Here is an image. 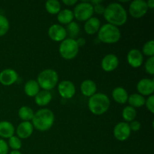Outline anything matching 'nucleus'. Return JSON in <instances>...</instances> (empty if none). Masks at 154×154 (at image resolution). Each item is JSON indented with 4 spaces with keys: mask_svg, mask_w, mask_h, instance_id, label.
<instances>
[{
    "mask_svg": "<svg viewBox=\"0 0 154 154\" xmlns=\"http://www.w3.org/2000/svg\"><path fill=\"white\" fill-rule=\"evenodd\" d=\"M146 2H147V5L148 9L154 8V0H148V1Z\"/></svg>",
    "mask_w": 154,
    "mask_h": 154,
    "instance_id": "39",
    "label": "nucleus"
},
{
    "mask_svg": "<svg viewBox=\"0 0 154 154\" xmlns=\"http://www.w3.org/2000/svg\"><path fill=\"white\" fill-rule=\"evenodd\" d=\"M121 32L118 27L107 23L102 26L98 32V38L105 44H115L120 41Z\"/></svg>",
    "mask_w": 154,
    "mask_h": 154,
    "instance_id": "4",
    "label": "nucleus"
},
{
    "mask_svg": "<svg viewBox=\"0 0 154 154\" xmlns=\"http://www.w3.org/2000/svg\"><path fill=\"white\" fill-rule=\"evenodd\" d=\"M129 128H130L131 131H134V132H137V131L140 130L141 129V123L138 120H133V121L130 122V123L129 124Z\"/></svg>",
    "mask_w": 154,
    "mask_h": 154,
    "instance_id": "35",
    "label": "nucleus"
},
{
    "mask_svg": "<svg viewBox=\"0 0 154 154\" xmlns=\"http://www.w3.org/2000/svg\"><path fill=\"white\" fill-rule=\"evenodd\" d=\"M45 9L50 14H58L61 11V5L57 0H48L45 3Z\"/></svg>",
    "mask_w": 154,
    "mask_h": 154,
    "instance_id": "26",
    "label": "nucleus"
},
{
    "mask_svg": "<svg viewBox=\"0 0 154 154\" xmlns=\"http://www.w3.org/2000/svg\"><path fill=\"white\" fill-rule=\"evenodd\" d=\"M112 97L116 102L123 105V104L127 102L129 95H128L126 89L121 87H118L114 88L112 91Z\"/></svg>",
    "mask_w": 154,
    "mask_h": 154,
    "instance_id": "19",
    "label": "nucleus"
},
{
    "mask_svg": "<svg viewBox=\"0 0 154 154\" xmlns=\"http://www.w3.org/2000/svg\"><path fill=\"white\" fill-rule=\"evenodd\" d=\"M127 62L132 68L141 67L144 62V57L142 53L137 49H132L127 54Z\"/></svg>",
    "mask_w": 154,
    "mask_h": 154,
    "instance_id": "15",
    "label": "nucleus"
},
{
    "mask_svg": "<svg viewBox=\"0 0 154 154\" xmlns=\"http://www.w3.org/2000/svg\"><path fill=\"white\" fill-rule=\"evenodd\" d=\"M33 129H34V127H33L32 123L23 121L17 127L16 132L18 138L26 139V138H28L31 136L33 132Z\"/></svg>",
    "mask_w": 154,
    "mask_h": 154,
    "instance_id": "16",
    "label": "nucleus"
},
{
    "mask_svg": "<svg viewBox=\"0 0 154 154\" xmlns=\"http://www.w3.org/2000/svg\"><path fill=\"white\" fill-rule=\"evenodd\" d=\"M144 105L147 107V110L150 111V113L153 114L154 113V96L151 95V96H148L147 99H145V103Z\"/></svg>",
    "mask_w": 154,
    "mask_h": 154,
    "instance_id": "33",
    "label": "nucleus"
},
{
    "mask_svg": "<svg viewBox=\"0 0 154 154\" xmlns=\"http://www.w3.org/2000/svg\"><path fill=\"white\" fill-rule=\"evenodd\" d=\"M73 11H72L69 9H63L60 11L57 14V20L61 24H66L72 23L74 19Z\"/></svg>",
    "mask_w": 154,
    "mask_h": 154,
    "instance_id": "23",
    "label": "nucleus"
},
{
    "mask_svg": "<svg viewBox=\"0 0 154 154\" xmlns=\"http://www.w3.org/2000/svg\"><path fill=\"white\" fill-rule=\"evenodd\" d=\"M8 147L13 150H19L22 147V141L17 136L13 135L8 140Z\"/></svg>",
    "mask_w": 154,
    "mask_h": 154,
    "instance_id": "31",
    "label": "nucleus"
},
{
    "mask_svg": "<svg viewBox=\"0 0 154 154\" xmlns=\"http://www.w3.org/2000/svg\"><path fill=\"white\" fill-rule=\"evenodd\" d=\"M10 154H22V153H21V152L19 151V150H12V151L10 153Z\"/></svg>",
    "mask_w": 154,
    "mask_h": 154,
    "instance_id": "40",
    "label": "nucleus"
},
{
    "mask_svg": "<svg viewBox=\"0 0 154 154\" xmlns=\"http://www.w3.org/2000/svg\"><path fill=\"white\" fill-rule=\"evenodd\" d=\"M97 87L96 83L92 80H85L81 84V93L84 96L91 97L94 94H96Z\"/></svg>",
    "mask_w": 154,
    "mask_h": 154,
    "instance_id": "18",
    "label": "nucleus"
},
{
    "mask_svg": "<svg viewBox=\"0 0 154 154\" xmlns=\"http://www.w3.org/2000/svg\"><path fill=\"white\" fill-rule=\"evenodd\" d=\"M93 6L90 2L84 1L77 5L74 8V17L78 21H87L93 17Z\"/></svg>",
    "mask_w": 154,
    "mask_h": 154,
    "instance_id": "7",
    "label": "nucleus"
},
{
    "mask_svg": "<svg viewBox=\"0 0 154 154\" xmlns=\"http://www.w3.org/2000/svg\"><path fill=\"white\" fill-rule=\"evenodd\" d=\"M131 130L129 123L126 122H120L114 128V135L117 140L120 141H126L130 137Z\"/></svg>",
    "mask_w": 154,
    "mask_h": 154,
    "instance_id": "9",
    "label": "nucleus"
},
{
    "mask_svg": "<svg viewBox=\"0 0 154 154\" xmlns=\"http://www.w3.org/2000/svg\"><path fill=\"white\" fill-rule=\"evenodd\" d=\"M59 75L54 69H45L39 73L37 82L40 88L49 91L54 89L58 84Z\"/></svg>",
    "mask_w": 154,
    "mask_h": 154,
    "instance_id": "5",
    "label": "nucleus"
},
{
    "mask_svg": "<svg viewBox=\"0 0 154 154\" xmlns=\"http://www.w3.org/2000/svg\"><path fill=\"white\" fill-rule=\"evenodd\" d=\"M15 129L14 125L8 121L0 122V137L3 138H10L14 134Z\"/></svg>",
    "mask_w": 154,
    "mask_h": 154,
    "instance_id": "20",
    "label": "nucleus"
},
{
    "mask_svg": "<svg viewBox=\"0 0 154 154\" xmlns=\"http://www.w3.org/2000/svg\"><path fill=\"white\" fill-rule=\"evenodd\" d=\"M127 102H129V106L132 107V108H140V107L144 105L145 98L138 93H133V94L129 96Z\"/></svg>",
    "mask_w": 154,
    "mask_h": 154,
    "instance_id": "24",
    "label": "nucleus"
},
{
    "mask_svg": "<svg viewBox=\"0 0 154 154\" xmlns=\"http://www.w3.org/2000/svg\"><path fill=\"white\" fill-rule=\"evenodd\" d=\"M77 44H78V46L79 47H83L86 44V40L84 38H79L78 40H76Z\"/></svg>",
    "mask_w": 154,
    "mask_h": 154,
    "instance_id": "38",
    "label": "nucleus"
},
{
    "mask_svg": "<svg viewBox=\"0 0 154 154\" xmlns=\"http://www.w3.org/2000/svg\"><path fill=\"white\" fill-rule=\"evenodd\" d=\"M146 72L150 75H154V57H149L144 65Z\"/></svg>",
    "mask_w": 154,
    "mask_h": 154,
    "instance_id": "32",
    "label": "nucleus"
},
{
    "mask_svg": "<svg viewBox=\"0 0 154 154\" xmlns=\"http://www.w3.org/2000/svg\"><path fill=\"white\" fill-rule=\"evenodd\" d=\"M48 35L50 38L54 42H63L66 38L67 33L66 28L60 24H54L51 26L48 29Z\"/></svg>",
    "mask_w": 154,
    "mask_h": 154,
    "instance_id": "11",
    "label": "nucleus"
},
{
    "mask_svg": "<svg viewBox=\"0 0 154 154\" xmlns=\"http://www.w3.org/2000/svg\"><path fill=\"white\" fill-rule=\"evenodd\" d=\"M8 153V144L2 138H0V154Z\"/></svg>",
    "mask_w": 154,
    "mask_h": 154,
    "instance_id": "34",
    "label": "nucleus"
},
{
    "mask_svg": "<svg viewBox=\"0 0 154 154\" xmlns=\"http://www.w3.org/2000/svg\"><path fill=\"white\" fill-rule=\"evenodd\" d=\"M66 30L67 35H69L70 36L69 38L75 39L80 33V26L76 22L72 21V23H70L66 26Z\"/></svg>",
    "mask_w": 154,
    "mask_h": 154,
    "instance_id": "28",
    "label": "nucleus"
},
{
    "mask_svg": "<svg viewBox=\"0 0 154 154\" xmlns=\"http://www.w3.org/2000/svg\"><path fill=\"white\" fill-rule=\"evenodd\" d=\"M39 91H40V87L37 81L35 80H30L27 81L24 86V92L29 97H35Z\"/></svg>",
    "mask_w": 154,
    "mask_h": 154,
    "instance_id": "22",
    "label": "nucleus"
},
{
    "mask_svg": "<svg viewBox=\"0 0 154 154\" xmlns=\"http://www.w3.org/2000/svg\"><path fill=\"white\" fill-rule=\"evenodd\" d=\"M122 117H123V120L126 121V123H128V122L130 123V122L133 121L137 117L136 109L129 105L125 107L122 111Z\"/></svg>",
    "mask_w": 154,
    "mask_h": 154,
    "instance_id": "27",
    "label": "nucleus"
},
{
    "mask_svg": "<svg viewBox=\"0 0 154 154\" xmlns=\"http://www.w3.org/2000/svg\"><path fill=\"white\" fill-rule=\"evenodd\" d=\"M137 90L141 96H151L154 92V81L149 78H143L137 84Z\"/></svg>",
    "mask_w": 154,
    "mask_h": 154,
    "instance_id": "13",
    "label": "nucleus"
},
{
    "mask_svg": "<svg viewBox=\"0 0 154 154\" xmlns=\"http://www.w3.org/2000/svg\"><path fill=\"white\" fill-rule=\"evenodd\" d=\"M59 52L60 56L65 60H73L79 52V47L78 46L76 40L69 38L63 40L60 45Z\"/></svg>",
    "mask_w": 154,
    "mask_h": 154,
    "instance_id": "6",
    "label": "nucleus"
},
{
    "mask_svg": "<svg viewBox=\"0 0 154 154\" xmlns=\"http://www.w3.org/2000/svg\"><path fill=\"white\" fill-rule=\"evenodd\" d=\"M18 74L15 70L6 69L0 72V84L3 86H11L17 82Z\"/></svg>",
    "mask_w": 154,
    "mask_h": 154,
    "instance_id": "12",
    "label": "nucleus"
},
{
    "mask_svg": "<svg viewBox=\"0 0 154 154\" xmlns=\"http://www.w3.org/2000/svg\"><path fill=\"white\" fill-rule=\"evenodd\" d=\"M109 98L104 93H96L89 99V110L95 115H102L109 109Z\"/></svg>",
    "mask_w": 154,
    "mask_h": 154,
    "instance_id": "3",
    "label": "nucleus"
},
{
    "mask_svg": "<svg viewBox=\"0 0 154 154\" xmlns=\"http://www.w3.org/2000/svg\"><path fill=\"white\" fill-rule=\"evenodd\" d=\"M52 100V94L50 91L41 90L37 95L35 96V102L38 106L44 107L48 105Z\"/></svg>",
    "mask_w": 154,
    "mask_h": 154,
    "instance_id": "21",
    "label": "nucleus"
},
{
    "mask_svg": "<svg viewBox=\"0 0 154 154\" xmlns=\"http://www.w3.org/2000/svg\"><path fill=\"white\" fill-rule=\"evenodd\" d=\"M105 5H102V3L93 5V11H94V13L97 14H103L104 12H105Z\"/></svg>",
    "mask_w": 154,
    "mask_h": 154,
    "instance_id": "36",
    "label": "nucleus"
},
{
    "mask_svg": "<svg viewBox=\"0 0 154 154\" xmlns=\"http://www.w3.org/2000/svg\"><path fill=\"white\" fill-rule=\"evenodd\" d=\"M10 28L8 20L3 15L0 14V37L4 36L8 32Z\"/></svg>",
    "mask_w": 154,
    "mask_h": 154,
    "instance_id": "29",
    "label": "nucleus"
},
{
    "mask_svg": "<svg viewBox=\"0 0 154 154\" xmlns=\"http://www.w3.org/2000/svg\"><path fill=\"white\" fill-rule=\"evenodd\" d=\"M34 111L28 106H22L18 111V116L23 121L29 122L34 117Z\"/></svg>",
    "mask_w": 154,
    "mask_h": 154,
    "instance_id": "25",
    "label": "nucleus"
},
{
    "mask_svg": "<svg viewBox=\"0 0 154 154\" xmlns=\"http://www.w3.org/2000/svg\"><path fill=\"white\" fill-rule=\"evenodd\" d=\"M55 120L54 114L48 108H42L35 113L32 120L33 127L41 132H45L53 126Z\"/></svg>",
    "mask_w": 154,
    "mask_h": 154,
    "instance_id": "2",
    "label": "nucleus"
},
{
    "mask_svg": "<svg viewBox=\"0 0 154 154\" xmlns=\"http://www.w3.org/2000/svg\"><path fill=\"white\" fill-rule=\"evenodd\" d=\"M58 91L62 98L66 99H70L74 97L76 93L75 86L72 81H63L59 84Z\"/></svg>",
    "mask_w": 154,
    "mask_h": 154,
    "instance_id": "10",
    "label": "nucleus"
},
{
    "mask_svg": "<svg viewBox=\"0 0 154 154\" xmlns=\"http://www.w3.org/2000/svg\"><path fill=\"white\" fill-rule=\"evenodd\" d=\"M103 16L108 23L117 27L124 25L128 17L126 9L118 2H112L106 6Z\"/></svg>",
    "mask_w": 154,
    "mask_h": 154,
    "instance_id": "1",
    "label": "nucleus"
},
{
    "mask_svg": "<svg viewBox=\"0 0 154 154\" xmlns=\"http://www.w3.org/2000/svg\"><path fill=\"white\" fill-rule=\"evenodd\" d=\"M63 3L67 6H73L78 3V0H63Z\"/></svg>",
    "mask_w": 154,
    "mask_h": 154,
    "instance_id": "37",
    "label": "nucleus"
},
{
    "mask_svg": "<svg viewBox=\"0 0 154 154\" xmlns=\"http://www.w3.org/2000/svg\"><path fill=\"white\" fill-rule=\"evenodd\" d=\"M148 11L147 2L144 0H134L130 3L129 12L131 16L136 19L143 17Z\"/></svg>",
    "mask_w": 154,
    "mask_h": 154,
    "instance_id": "8",
    "label": "nucleus"
},
{
    "mask_svg": "<svg viewBox=\"0 0 154 154\" xmlns=\"http://www.w3.org/2000/svg\"><path fill=\"white\" fill-rule=\"evenodd\" d=\"M101 27L100 20L96 17H92L86 21L84 24V30L88 35H94L98 32Z\"/></svg>",
    "mask_w": 154,
    "mask_h": 154,
    "instance_id": "17",
    "label": "nucleus"
},
{
    "mask_svg": "<svg viewBox=\"0 0 154 154\" xmlns=\"http://www.w3.org/2000/svg\"><path fill=\"white\" fill-rule=\"evenodd\" d=\"M119 66V59L115 54H107L102 59L101 66L106 72H111L115 70Z\"/></svg>",
    "mask_w": 154,
    "mask_h": 154,
    "instance_id": "14",
    "label": "nucleus"
},
{
    "mask_svg": "<svg viewBox=\"0 0 154 154\" xmlns=\"http://www.w3.org/2000/svg\"><path fill=\"white\" fill-rule=\"evenodd\" d=\"M143 54L149 57H153L154 56V41L150 40L146 42L142 48Z\"/></svg>",
    "mask_w": 154,
    "mask_h": 154,
    "instance_id": "30",
    "label": "nucleus"
}]
</instances>
